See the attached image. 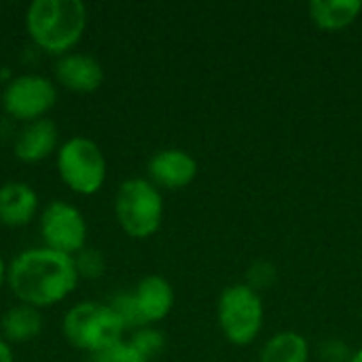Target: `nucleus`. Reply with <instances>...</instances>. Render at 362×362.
<instances>
[{
  "label": "nucleus",
  "mask_w": 362,
  "mask_h": 362,
  "mask_svg": "<svg viewBox=\"0 0 362 362\" xmlns=\"http://www.w3.org/2000/svg\"><path fill=\"white\" fill-rule=\"evenodd\" d=\"M197 174V161L180 148H163L148 161V180L159 189H185Z\"/></svg>",
  "instance_id": "12"
},
{
  "label": "nucleus",
  "mask_w": 362,
  "mask_h": 362,
  "mask_svg": "<svg viewBox=\"0 0 362 362\" xmlns=\"http://www.w3.org/2000/svg\"><path fill=\"white\" fill-rule=\"evenodd\" d=\"M55 81L72 93H93L104 83L102 64L83 51H72L55 59L53 66Z\"/></svg>",
  "instance_id": "10"
},
{
  "label": "nucleus",
  "mask_w": 362,
  "mask_h": 362,
  "mask_svg": "<svg viewBox=\"0 0 362 362\" xmlns=\"http://www.w3.org/2000/svg\"><path fill=\"white\" fill-rule=\"evenodd\" d=\"M125 327L108 303L78 301L70 305L62 316V335L74 350L89 354L91 358L112 344L121 341Z\"/></svg>",
  "instance_id": "3"
},
{
  "label": "nucleus",
  "mask_w": 362,
  "mask_h": 362,
  "mask_svg": "<svg viewBox=\"0 0 362 362\" xmlns=\"http://www.w3.org/2000/svg\"><path fill=\"white\" fill-rule=\"evenodd\" d=\"M42 312L23 303L11 305L0 318V335L11 346H23L34 341L42 333Z\"/></svg>",
  "instance_id": "14"
},
{
  "label": "nucleus",
  "mask_w": 362,
  "mask_h": 362,
  "mask_svg": "<svg viewBox=\"0 0 362 362\" xmlns=\"http://www.w3.org/2000/svg\"><path fill=\"white\" fill-rule=\"evenodd\" d=\"M218 320L231 344L246 346L255 341L263 327V303L259 293L244 284L227 288L218 303Z\"/></svg>",
  "instance_id": "8"
},
{
  "label": "nucleus",
  "mask_w": 362,
  "mask_h": 362,
  "mask_svg": "<svg viewBox=\"0 0 362 362\" xmlns=\"http://www.w3.org/2000/svg\"><path fill=\"white\" fill-rule=\"evenodd\" d=\"M136 303L144 322L151 327L153 322L163 320L174 308V291L172 284L161 276H146L138 282L134 291Z\"/></svg>",
  "instance_id": "13"
},
{
  "label": "nucleus",
  "mask_w": 362,
  "mask_h": 362,
  "mask_svg": "<svg viewBox=\"0 0 362 362\" xmlns=\"http://www.w3.org/2000/svg\"><path fill=\"white\" fill-rule=\"evenodd\" d=\"M91 361L95 362H151L148 358H144L129 341L121 339L117 344H112L110 348H106L104 352L95 354Z\"/></svg>",
  "instance_id": "20"
},
{
  "label": "nucleus",
  "mask_w": 362,
  "mask_h": 362,
  "mask_svg": "<svg viewBox=\"0 0 362 362\" xmlns=\"http://www.w3.org/2000/svg\"><path fill=\"white\" fill-rule=\"evenodd\" d=\"M362 11L358 0H316L310 4L314 23L322 30H341L350 25Z\"/></svg>",
  "instance_id": "15"
},
{
  "label": "nucleus",
  "mask_w": 362,
  "mask_h": 362,
  "mask_svg": "<svg viewBox=\"0 0 362 362\" xmlns=\"http://www.w3.org/2000/svg\"><path fill=\"white\" fill-rule=\"evenodd\" d=\"M0 227H2V225H0Z\"/></svg>",
  "instance_id": "27"
},
{
  "label": "nucleus",
  "mask_w": 362,
  "mask_h": 362,
  "mask_svg": "<svg viewBox=\"0 0 362 362\" xmlns=\"http://www.w3.org/2000/svg\"><path fill=\"white\" fill-rule=\"evenodd\" d=\"M6 276H8V263L0 255V291H2V286H6Z\"/></svg>",
  "instance_id": "24"
},
{
  "label": "nucleus",
  "mask_w": 362,
  "mask_h": 362,
  "mask_svg": "<svg viewBox=\"0 0 362 362\" xmlns=\"http://www.w3.org/2000/svg\"><path fill=\"white\" fill-rule=\"evenodd\" d=\"M40 246L74 257L87 248V218L83 210L66 199H51L38 214Z\"/></svg>",
  "instance_id": "7"
},
{
  "label": "nucleus",
  "mask_w": 362,
  "mask_h": 362,
  "mask_svg": "<svg viewBox=\"0 0 362 362\" xmlns=\"http://www.w3.org/2000/svg\"><path fill=\"white\" fill-rule=\"evenodd\" d=\"M129 344H132L144 358H148V361L153 362L155 356H159V354L163 352V348H165V337H163L161 331H157V329H153V327H142V329H138V331L132 333Z\"/></svg>",
  "instance_id": "18"
},
{
  "label": "nucleus",
  "mask_w": 362,
  "mask_h": 362,
  "mask_svg": "<svg viewBox=\"0 0 362 362\" xmlns=\"http://www.w3.org/2000/svg\"><path fill=\"white\" fill-rule=\"evenodd\" d=\"M87 362H95V361H87Z\"/></svg>",
  "instance_id": "26"
},
{
  "label": "nucleus",
  "mask_w": 362,
  "mask_h": 362,
  "mask_svg": "<svg viewBox=\"0 0 362 362\" xmlns=\"http://www.w3.org/2000/svg\"><path fill=\"white\" fill-rule=\"evenodd\" d=\"M0 362H15V350L2 335H0Z\"/></svg>",
  "instance_id": "23"
},
{
  "label": "nucleus",
  "mask_w": 362,
  "mask_h": 362,
  "mask_svg": "<svg viewBox=\"0 0 362 362\" xmlns=\"http://www.w3.org/2000/svg\"><path fill=\"white\" fill-rule=\"evenodd\" d=\"M59 132L53 119H40L21 125L13 140V155L17 161L34 165L49 157H55L59 148Z\"/></svg>",
  "instance_id": "9"
},
{
  "label": "nucleus",
  "mask_w": 362,
  "mask_h": 362,
  "mask_svg": "<svg viewBox=\"0 0 362 362\" xmlns=\"http://www.w3.org/2000/svg\"><path fill=\"white\" fill-rule=\"evenodd\" d=\"M81 284L74 257L45 246L19 250L8 261L6 286L17 303L49 310L64 303Z\"/></svg>",
  "instance_id": "1"
},
{
  "label": "nucleus",
  "mask_w": 362,
  "mask_h": 362,
  "mask_svg": "<svg viewBox=\"0 0 362 362\" xmlns=\"http://www.w3.org/2000/svg\"><path fill=\"white\" fill-rule=\"evenodd\" d=\"M276 278H278V272L272 263L257 261L248 272V282H250L248 286L252 291H263V288H269L276 282Z\"/></svg>",
  "instance_id": "21"
},
{
  "label": "nucleus",
  "mask_w": 362,
  "mask_h": 362,
  "mask_svg": "<svg viewBox=\"0 0 362 362\" xmlns=\"http://www.w3.org/2000/svg\"><path fill=\"white\" fill-rule=\"evenodd\" d=\"M74 265L81 276V280H98L106 272V259L98 248H83L78 255H74Z\"/></svg>",
  "instance_id": "19"
},
{
  "label": "nucleus",
  "mask_w": 362,
  "mask_h": 362,
  "mask_svg": "<svg viewBox=\"0 0 362 362\" xmlns=\"http://www.w3.org/2000/svg\"><path fill=\"white\" fill-rule=\"evenodd\" d=\"M108 305H110V308L115 310V314L121 318L125 331H127V329L138 331V329H142V327H148V325L144 322L142 314H140V308H138V303H136L134 293H117V295L108 301Z\"/></svg>",
  "instance_id": "17"
},
{
  "label": "nucleus",
  "mask_w": 362,
  "mask_h": 362,
  "mask_svg": "<svg viewBox=\"0 0 362 362\" xmlns=\"http://www.w3.org/2000/svg\"><path fill=\"white\" fill-rule=\"evenodd\" d=\"M115 218L125 235L146 240L163 221V195L148 178H127L115 195Z\"/></svg>",
  "instance_id": "5"
},
{
  "label": "nucleus",
  "mask_w": 362,
  "mask_h": 362,
  "mask_svg": "<svg viewBox=\"0 0 362 362\" xmlns=\"http://www.w3.org/2000/svg\"><path fill=\"white\" fill-rule=\"evenodd\" d=\"M261 362H308V341L299 333H280L267 341Z\"/></svg>",
  "instance_id": "16"
},
{
  "label": "nucleus",
  "mask_w": 362,
  "mask_h": 362,
  "mask_svg": "<svg viewBox=\"0 0 362 362\" xmlns=\"http://www.w3.org/2000/svg\"><path fill=\"white\" fill-rule=\"evenodd\" d=\"M57 104V85L40 72H21L11 76L0 93L2 112L15 123L47 119Z\"/></svg>",
  "instance_id": "6"
},
{
  "label": "nucleus",
  "mask_w": 362,
  "mask_h": 362,
  "mask_svg": "<svg viewBox=\"0 0 362 362\" xmlns=\"http://www.w3.org/2000/svg\"><path fill=\"white\" fill-rule=\"evenodd\" d=\"M89 25V8L81 0H32L23 13V28L45 55L64 57L81 45Z\"/></svg>",
  "instance_id": "2"
},
{
  "label": "nucleus",
  "mask_w": 362,
  "mask_h": 362,
  "mask_svg": "<svg viewBox=\"0 0 362 362\" xmlns=\"http://www.w3.org/2000/svg\"><path fill=\"white\" fill-rule=\"evenodd\" d=\"M55 172L70 193L78 197H93L106 182L108 163L95 140L76 134L59 144L55 153Z\"/></svg>",
  "instance_id": "4"
},
{
  "label": "nucleus",
  "mask_w": 362,
  "mask_h": 362,
  "mask_svg": "<svg viewBox=\"0 0 362 362\" xmlns=\"http://www.w3.org/2000/svg\"><path fill=\"white\" fill-rule=\"evenodd\" d=\"M322 358L327 362H344L348 358V348L339 341H331L322 348Z\"/></svg>",
  "instance_id": "22"
},
{
  "label": "nucleus",
  "mask_w": 362,
  "mask_h": 362,
  "mask_svg": "<svg viewBox=\"0 0 362 362\" xmlns=\"http://www.w3.org/2000/svg\"><path fill=\"white\" fill-rule=\"evenodd\" d=\"M350 362H362V350H361V352H356V354H354V356L350 358Z\"/></svg>",
  "instance_id": "25"
},
{
  "label": "nucleus",
  "mask_w": 362,
  "mask_h": 362,
  "mask_svg": "<svg viewBox=\"0 0 362 362\" xmlns=\"http://www.w3.org/2000/svg\"><path fill=\"white\" fill-rule=\"evenodd\" d=\"M40 214V197L25 180H6L0 185V225L8 229L28 227Z\"/></svg>",
  "instance_id": "11"
}]
</instances>
